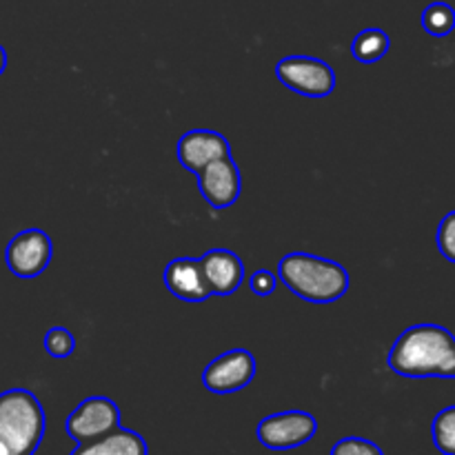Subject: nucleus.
Returning <instances> with one entry per match:
<instances>
[{
    "label": "nucleus",
    "instance_id": "f257e3e1",
    "mask_svg": "<svg viewBox=\"0 0 455 455\" xmlns=\"http://www.w3.org/2000/svg\"><path fill=\"white\" fill-rule=\"evenodd\" d=\"M389 367L403 378H455V336L440 324H413L391 347Z\"/></svg>",
    "mask_w": 455,
    "mask_h": 455
},
{
    "label": "nucleus",
    "instance_id": "f03ea898",
    "mask_svg": "<svg viewBox=\"0 0 455 455\" xmlns=\"http://www.w3.org/2000/svg\"><path fill=\"white\" fill-rule=\"evenodd\" d=\"M278 280L300 300L314 305L338 302L349 289L345 267L314 253L293 251L278 262Z\"/></svg>",
    "mask_w": 455,
    "mask_h": 455
},
{
    "label": "nucleus",
    "instance_id": "7ed1b4c3",
    "mask_svg": "<svg viewBox=\"0 0 455 455\" xmlns=\"http://www.w3.org/2000/svg\"><path fill=\"white\" fill-rule=\"evenodd\" d=\"M44 435L40 400L27 389L0 394V455H34Z\"/></svg>",
    "mask_w": 455,
    "mask_h": 455
},
{
    "label": "nucleus",
    "instance_id": "20e7f679",
    "mask_svg": "<svg viewBox=\"0 0 455 455\" xmlns=\"http://www.w3.org/2000/svg\"><path fill=\"white\" fill-rule=\"evenodd\" d=\"M275 76L284 87L307 98H327L336 89V71L323 58L287 56L275 65Z\"/></svg>",
    "mask_w": 455,
    "mask_h": 455
},
{
    "label": "nucleus",
    "instance_id": "39448f33",
    "mask_svg": "<svg viewBox=\"0 0 455 455\" xmlns=\"http://www.w3.org/2000/svg\"><path fill=\"white\" fill-rule=\"evenodd\" d=\"M120 427V409L105 395L83 400L67 418L65 429L78 444L93 443Z\"/></svg>",
    "mask_w": 455,
    "mask_h": 455
},
{
    "label": "nucleus",
    "instance_id": "423d86ee",
    "mask_svg": "<svg viewBox=\"0 0 455 455\" xmlns=\"http://www.w3.org/2000/svg\"><path fill=\"white\" fill-rule=\"evenodd\" d=\"M318 431V422L307 411H283L267 416L256 427V435L267 449L289 451L309 443Z\"/></svg>",
    "mask_w": 455,
    "mask_h": 455
},
{
    "label": "nucleus",
    "instance_id": "0eeeda50",
    "mask_svg": "<svg viewBox=\"0 0 455 455\" xmlns=\"http://www.w3.org/2000/svg\"><path fill=\"white\" fill-rule=\"evenodd\" d=\"M53 258V243L43 229H25L13 235L4 251L7 269L18 278H38Z\"/></svg>",
    "mask_w": 455,
    "mask_h": 455
},
{
    "label": "nucleus",
    "instance_id": "6e6552de",
    "mask_svg": "<svg viewBox=\"0 0 455 455\" xmlns=\"http://www.w3.org/2000/svg\"><path fill=\"white\" fill-rule=\"evenodd\" d=\"M256 376V358L247 349H231L204 367L203 385L212 394H235L251 385Z\"/></svg>",
    "mask_w": 455,
    "mask_h": 455
},
{
    "label": "nucleus",
    "instance_id": "1a4fd4ad",
    "mask_svg": "<svg viewBox=\"0 0 455 455\" xmlns=\"http://www.w3.org/2000/svg\"><path fill=\"white\" fill-rule=\"evenodd\" d=\"M196 178H198L200 194L213 209H229L231 204L238 203L240 191H243V176L231 156L207 164L196 173Z\"/></svg>",
    "mask_w": 455,
    "mask_h": 455
},
{
    "label": "nucleus",
    "instance_id": "9d476101",
    "mask_svg": "<svg viewBox=\"0 0 455 455\" xmlns=\"http://www.w3.org/2000/svg\"><path fill=\"white\" fill-rule=\"evenodd\" d=\"M178 160L191 173H198L207 164L231 156V145L222 133L213 129H191L178 140Z\"/></svg>",
    "mask_w": 455,
    "mask_h": 455
},
{
    "label": "nucleus",
    "instance_id": "9b49d317",
    "mask_svg": "<svg viewBox=\"0 0 455 455\" xmlns=\"http://www.w3.org/2000/svg\"><path fill=\"white\" fill-rule=\"evenodd\" d=\"M212 296H231L244 280V262L229 249H212L198 258Z\"/></svg>",
    "mask_w": 455,
    "mask_h": 455
},
{
    "label": "nucleus",
    "instance_id": "f8f14e48",
    "mask_svg": "<svg viewBox=\"0 0 455 455\" xmlns=\"http://www.w3.org/2000/svg\"><path fill=\"white\" fill-rule=\"evenodd\" d=\"M164 287L182 302H204L212 298L198 258H176L164 269Z\"/></svg>",
    "mask_w": 455,
    "mask_h": 455
},
{
    "label": "nucleus",
    "instance_id": "ddd939ff",
    "mask_svg": "<svg viewBox=\"0 0 455 455\" xmlns=\"http://www.w3.org/2000/svg\"><path fill=\"white\" fill-rule=\"evenodd\" d=\"M71 455H147V443L136 431L118 427L93 443L78 444Z\"/></svg>",
    "mask_w": 455,
    "mask_h": 455
},
{
    "label": "nucleus",
    "instance_id": "4468645a",
    "mask_svg": "<svg viewBox=\"0 0 455 455\" xmlns=\"http://www.w3.org/2000/svg\"><path fill=\"white\" fill-rule=\"evenodd\" d=\"M391 38L387 36V31L378 29V27H369V29H363L351 43V53L358 62L363 65H371V62H378L380 58H385L389 53Z\"/></svg>",
    "mask_w": 455,
    "mask_h": 455
},
{
    "label": "nucleus",
    "instance_id": "2eb2a0df",
    "mask_svg": "<svg viewBox=\"0 0 455 455\" xmlns=\"http://www.w3.org/2000/svg\"><path fill=\"white\" fill-rule=\"evenodd\" d=\"M422 27L434 38H444L455 29V9L449 3H431L429 7L422 12Z\"/></svg>",
    "mask_w": 455,
    "mask_h": 455
},
{
    "label": "nucleus",
    "instance_id": "dca6fc26",
    "mask_svg": "<svg viewBox=\"0 0 455 455\" xmlns=\"http://www.w3.org/2000/svg\"><path fill=\"white\" fill-rule=\"evenodd\" d=\"M434 444L443 455H455V404L443 409L431 425Z\"/></svg>",
    "mask_w": 455,
    "mask_h": 455
},
{
    "label": "nucleus",
    "instance_id": "f3484780",
    "mask_svg": "<svg viewBox=\"0 0 455 455\" xmlns=\"http://www.w3.org/2000/svg\"><path fill=\"white\" fill-rule=\"evenodd\" d=\"M44 351H47L52 358H69L76 351V338L74 333L67 327H53L44 333Z\"/></svg>",
    "mask_w": 455,
    "mask_h": 455
},
{
    "label": "nucleus",
    "instance_id": "a211bd4d",
    "mask_svg": "<svg viewBox=\"0 0 455 455\" xmlns=\"http://www.w3.org/2000/svg\"><path fill=\"white\" fill-rule=\"evenodd\" d=\"M435 243H438V249L444 256V260L453 262L455 265V212H449L447 216L440 220Z\"/></svg>",
    "mask_w": 455,
    "mask_h": 455
},
{
    "label": "nucleus",
    "instance_id": "6ab92c4d",
    "mask_svg": "<svg viewBox=\"0 0 455 455\" xmlns=\"http://www.w3.org/2000/svg\"><path fill=\"white\" fill-rule=\"evenodd\" d=\"M331 455H382L380 447L364 438H342L331 449Z\"/></svg>",
    "mask_w": 455,
    "mask_h": 455
},
{
    "label": "nucleus",
    "instance_id": "aec40b11",
    "mask_svg": "<svg viewBox=\"0 0 455 455\" xmlns=\"http://www.w3.org/2000/svg\"><path fill=\"white\" fill-rule=\"evenodd\" d=\"M275 287H278V275L271 274V271L258 269L249 275V289H251L253 296H271L275 291Z\"/></svg>",
    "mask_w": 455,
    "mask_h": 455
},
{
    "label": "nucleus",
    "instance_id": "412c9836",
    "mask_svg": "<svg viewBox=\"0 0 455 455\" xmlns=\"http://www.w3.org/2000/svg\"><path fill=\"white\" fill-rule=\"evenodd\" d=\"M4 69H7V52H4V47L0 44V76L4 74Z\"/></svg>",
    "mask_w": 455,
    "mask_h": 455
}]
</instances>
